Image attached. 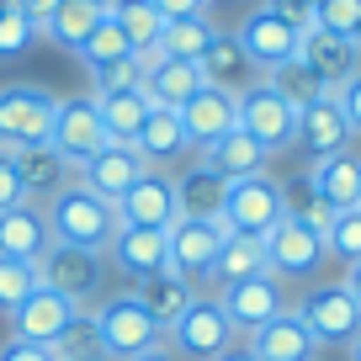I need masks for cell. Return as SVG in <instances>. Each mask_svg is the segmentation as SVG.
Returning a JSON list of instances; mask_svg holds the SVG:
<instances>
[{
  "instance_id": "cell-9",
  "label": "cell",
  "mask_w": 361,
  "mask_h": 361,
  "mask_svg": "<svg viewBox=\"0 0 361 361\" xmlns=\"http://www.w3.org/2000/svg\"><path fill=\"white\" fill-rule=\"evenodd\" d=\"M260 245H266V271L276 282H303V276H314L324 266V234L298 224V218H282Z\"/></svg>"
},
{
  "instance_id": "cell-2",
  "label": "cell",
  "mask_w": 361,
  "mask_h": 361,
  "mask_svg": "<svg viewBox=\"0 0 361 361\" xmlns=\"http://www.w3.org/2000/svg\"><path fill=\"white\" fill-rule=\"evenodd\" d=\"M90 319H96V329H102L106 361H133V356H144V350L165 345L159 319L149 314L133 293H117V298H106V303H96V308H90Z\"/></svg>"
},
{
  "instance_id": "cell-10",
  "label": "cell",
  "mask_w": 361,
  "mask_h": 361,
  "mask_svg": "<svg viewBox=\"0 0 361 361\" xmlns=\"http://www.w3.org/2000/svg\"><path fill=\"white\" fill-rule=\"evenodd\" d=\"M239 128H245L255 144H266L271 154H282L298 138V106H287L266 80H255L250 90H239Z\"/></svg>"
},
{
  "instance_id": "cell-4",
  "label": "cell",
  "mask_w": 361,
  "mask_h": 361,
  "mask_svg": "<svg viewBox=\"0 0 361 361\" xmlns=\"http://www.w3.org/2000/svg\"><path fill=\"white\" fill-rule=\"evenodd\" d=\"M54 112L59 96L43 85H27V80H11L0 85V149H32L54 138Z\"/></svg>"
},
{
  "instance_id": "cell-57",
  "label": "cell",
  "mask_w": 361,
  "mask_h": 361,
  "mask_svg": "<svg viewBox=\"0 0 361 361\" xmlns=\"http://www.w3.org/2000/svg\"><path fill=\"white\" fill-rule=\"evenodd\" d=\"M207 6H218V0H207Z\"/></svg>"
},
{
  "instance_id": "cell-41",
  "label": "cell",
  "mask_w": 361,
  "mask_h": 361,
  "mask_svg": "<svg viewBox=\"0 0 361 361\" xmlns=\"http://www.w3.org/2000/svg\"><path fill=\"white\" fill-rule=\"evenodd\" d=\"M32 293H37V266L0 255V314H16Z\"/></svg>"
},
{
  "instance_id": "cell-15",
  "label": "cell",
  "mask_w": 361,
  "mask_h": 361,
  "mask_svg": "<svg viewBox=\"0 0 361 361\" xmlns=\"http://www.w3.org/2000/svg\"><path fill=\"white\" fill-rule=\"evenodd\" d=\"M350 138H356V133H350L345 112H340L335 90H329V96H319L314 106H303V112H298V138H293V149H303L308 165H319V159H329V154H345Z\"/></svg>"
},
{
  "instance_id": "cell-52",
  "label": "cell",
  "mask_w": 361,
  "mask_h": 361,
  "mask_svg": "<svg viewBox=\"0 0 361 361\" xmlns=\"http://www.w3.org/2000/svg\"><path fill=\"white\" fill-rule=\"evenodd\" d=\"M345 293L361 303V260H356V266H345Z\"/></svg>"
},
{
  "instance_id": "cell-43",
  "label": "cell",
  "mask_w": 361,
  "mask_h": 361,
  "mask_svg": "<svg viewBox=\"0 0 361 361\" xmlns=\"http://www.w3.org/2000/svg\"><path fill=\"white\" fill-rule=\"evenodd\" d=\"M37 37H43V32H37V27L27 22L22 11H16V6H11L6 16H0V59H22L27 48L37 43Z\"/></svg>"
},
{
  "instance_id": "cell-53",
  "label": "cell",
  "mask_w": 361,
  "mask_h": 361,
  "mask_svg": "<svg viewBox=\"0 0 361 361\" xmlns=\"http://www.w3.org/2000/svg\"><path fill=\"white\" fill-rule=\"evenodd\" d=\"M133 361H180L170 345H154V350H144V356H133Z\"/></svg>"
},
{
  "instance_id": "cell-40",
  "label": "cell",
  "mask_w": 361,
  "mask_h": 361,
  "mask_svg": "<svg viewBox=\"0 0 361 361\" xmlns=\"http://www.w3.org/2000/svg\"><path fill=\"white\" fill-rule=\"evenodd\" d=\"M324 255L345 260V266H356V260H361V207H340V213L329 218V228H324Z\"/></svg>"
},
{
  "instance_id": "cell-33",
  "label": "cell",
  "mask_w": 361,
  "mask_h": 361,
  "mask_svg": "<svg viewBox=\"0 0 361 361\" xmlns=\"http://www.w3.org/2000/svg\"><path fill=\"white\" fill-rule=\"evenodd\" d=\"M260 271H266V245H260L255 234H228L224 250H218V260H213V276H207V282L228 287V282H245V276H260Z\"/></svg>"
},
{
  "instance_id": "cell-7",
  "label": "cell",
  "mask_w": 361,
  "mask_h": 361,
  "mask_svg": "<svg viewBox=\"0 0 361 361\" xmlns=\"http://www.w3.org/2000/svg\"><path fill=\"white\" fill-rule=\"evenodd\" d=\"M224 228L228 234H255L266 239L271 228L287 218L282 207V180H271V176H245V180H228V192H224Z\"/></svg>"
},
{
  "instance_id": "cell-47",
  "label": "cell",
  "mask_w": 361,
  "mask_h": 361,
  "mask_svg": "<svg viewBox=\"0 0 361 361\" xmlns=\"http://www.w3.org/2000/svg\"><path fill=\"white\" fill-rule=\"evenodd\" d=\"M335 102H340V112H345V123H350V133H361V69L345 80V85L335 90Z\"/></svg>"
},
{
  "instance_id": "cell-38",
  "label": "cell",
  "mask_w": 361,
  "mask_h": 361,
  "mask_svg": "<svg viewBox=\"0 0 361 361\" xmlns=\"http://www.w3.org/2000/svg\"><path fill=\"white\" fill-rule=\"evenodd\" d=\"M282 207H287V218H298V224L319 228V234H324L329 218H335V207H329L324 197L314 192V180H308V176H298V180H287V186H282Z\"/></svg>"
},
{
  "instance_id": "cell-24",
  "label": "cell",
  "mask_w": 361,
  "mask_h": 361,
  "mask_svg": "<svg viewBox=\"0 0 361 361\" xmlns=\"http://www.w3.org/2000/svg\"><path fill=\"white\" fill-rule=\"evenodd\" d=\"M133 149L144 154L149 170H165V165H176L180 154H192V144H186V128H180V112L149 106V117H144V128H138Z\"/></svg>"
},
{
  "instance_id": "cell-29",
  "label": "cell",
  "mask_w": 361,
  "mask_h": 361,
  "mask_svg": "<svg viewBox=\"0 0 361 361\" xmlns=\"http://www.w3.org/2000/svg\"><path fill=\"white\" fill-rule=\"evenodd\" d=\"M207 80H202V69L197 64H180V59H165V64L154 69V75H144V102L149 106H165V112H180V106L192 102L197 90H202Z\"/></svg>"
},
{
  "instance_id": "cell-48",
  "label": "cell",
  "mask_w": 361,
  "mask_h": 361,
  "mask_svg": "<svg viewBox=\"0 0 361 361\" xmlns=\"http://www.w3.org/2000/svg\"><path fill=\"white\" fill-rule=\"evenodd\" d=\"M165 22H180V16H207V0H149Z\"/></svg>"
},
{
  "instance_id": "cell-25",
  "label": "cell",
  "mask_w": 361,
  "mask_h": 361,
  "mask_svg": "<svg viewBox=\"0 0 361 361\" xmlns=\"http://www.w3.org/2000/svg\"><path fill=\"white\" fill-rule=\"evenodd\" d=\"M197 69H202V80H207V85H218V90H234V96H239V90H250V85L260 80V75H255V64L245 59V48L234 43V32H218L213 43L202 48Z\"/></svg>"
},
{
  "instance_id": "cell-51",
  "label": "cell",
  "mask_w": 361,
  "mask_h": 361,
  "mask_svg": "<svg viewBox=\"0 0 361 361\" xmlns=\"http://www.w3.org/2000/svg\"><path fill=\"white\" fill-rule=\"evenodd\" d=\"M213 361H255V350H250L245 340H234V345H228L224 356H213Z\"/></svg>"
},
{
  "instance_id": "cell-26",
  "label": "cell",
  "mask_w": 361,
  "mask_h": 361,
  "mask_svg": "<svg viewBox=\"0 0 361 361\" xmlns=\"http://www.w3.org/2000/svg\"><path fill=\"white\" fill-rule=\"evenodd\" d=\"M106 250H112V266L133 282L165 271V228H117V239Z\"/></svg>"
},
{
  "instance_id": "cell-31",
  "label": "cell",
  "mask_w": 361,
  "mask_h": 361,
  "mask_svg": "<svg viewBox=\"0 0 361 361\" xmlns=\"http://www.w3.org/2000/svg\"><path fill=\"white\" fill-rule=\"evenodd\" d=\"M133 298L159 319V329H165V324H176V314L197 298V287H186L180 276H170V271H154V276H138L133 282Z\"/></svg>"
},
{
  "instance_id": "cell-23",
  "label": "cell",
  "mask_w": 361,
  "mask_h": 361,
  "mask_svg": "<svg viewBox=\"0 0 361 361\" xmlns=\"http://www.w3.org/2000/svg\"><path fill=\"white\" fill-rule=\"evenodd\" d=\"M202 165L213 170V176H224V180L266 176V165H271V149H266V144H255V138H250L245 128H228L224 138H213V144L202 149Z\"/></svg>"
},
{
  "instance_id": "cell-28",
  "label": "cell",
  "mask_w": 361,
  "mask_h": 361,
  "mask_svg": "<svg viewBox=\"0 0 361 361\" xmlns=\"http://www.w3.org/2000/svg\"><path fill=\"white\" fill-rule=\"evenodd\" d=\"M308 180H314V192L324 197L329 207H361V159L350 154H329V159H319V165H308Z\"/></svg>"
},
{
  "instance_id": "cell-54",
  "label": "cell",
  "mask_w": 361,
  "mask_h": 361,
  "mask_svg": "<svg viewBox=\"0 0 361 361\" xmlns=\"http://www.w3.org/2000/svg\"><path fill=\"white\" fill-rule=\"evenodd\" d=\"M345 356H350V361H361V335H356V340L345 345Z\"/></svg>"
},
{
  "instance_id": "cell-16",
  "label": "cell",
  "mask_w": 361,
  "mask_h": 361,
  "mask_svg": "<svg viewBox=\"0 0 361 361\" xmlns=\"http://www.w3.org/2000/svg\"><path fill=\"white\" fill-rule=\"evenodd\" d=\"M180 128H186V144L202 154L213 138H224L228 128H239V96L234 90H218V85H202L192 102L180 106Z\"/></svg>"
},
{
  "instance_id": "cell-46",
  "label": "cell",
  "mask_w": 361,
  "mask_h": 361,
  "mask_svg": "<svg viewBox=\"0 0 361 361\" xmlns=\"http://www.w3.org/2000/svg\"><path fill=\"white\" fill-rule=\"evenodd\" d=\"M266 11H276L282 22H293L298 32L314 27V0H266Z\"/></svg>"
},
{
  "instance_id": "cell-6",
  "label": "cell",
  "mask_w": 361,
  "mask_h": 361,
  "mask_svg": "<svg viewBox=\"0 0 361 361\" xmlns=\"http://www.w3.org/2000/svg\"><path fill=\"white\" fill-rule=\"evenodd\" d=\"M106 282V255L102 250H75V245H48L37 255V287L69 298L75 308H85Z\"/></svg>"
},
{
  "instance_id": "cell-3",
  "label": "cell",
  "mask_w": 361,
  "mask_h": 361,
  "mask_svg": "<svg viewBox=\"0 0 361 361\" xmlns=\"http://www.w3.org/2000/svg\"><path fill=\"white\" fill-rule=\"evenodd\" d=\"M234 340H239V329L228 324L224 303H218V298H202V293L176 314V324H165V345L176 350L180 361H213V356H224Z\"/></svg>"
},
{
  "instance_id": "cell-30",
  "label": "cell",
  "mask_w": 361,
  "mask_h": 361,
  "mask_svg": "<svg viewBox=\"0 0 361 361\" xmlns=\"http://www.w3.org/2000/svg\"><path fill=\"white\" fill-rule=\"evenodd\" d=\"M224 192H228V180H224V176H213L202 159H197L186 176H176L180 218H218V213H224Z\"/></svg>"
},
{
  "instance_id": "cell-14",
  "label": "cell",
  "mask_w": 361,
  "mask_h": 361,
  "mask_svg": "<svg viewBox=\"0 0 361 361\" xmlns=\"http://www.w3.org/2000/svg\"><path fill=\"white\" fill-rule=\"evenodd\" d=\"M218 303H224L228 324H234L239 335H255L260 324H271L276 314H287L282 282H276L271 271H260V276H245V282H228V287H218Z\"/></svg>"
},
{
  "instance_id": "cell-55",
  "label": "cell",
  "mask_w": 361,
  "mask_h": 361,
  "mask_svg": "<svg viewBox=\"0 0 361 361\" xmlns=\"http://www.w3.org/2000/svg\"><path fill=\"white\" fill-rule=\"evenodd\" d=\"M11 6H16V0H0V16H6V11H11Z\"/></svg>"
},
{
  "instance_id": "cell-1",
  "label": "cell",
  "mask_w": 361,
  "mask_h": 361,
  "mask_svg": "<svg viewBox=\"0 0 361 361\" xmlns=\"http://www.w3.org/2000/svg\"><path fill=\"white\" fill-rule=\"evenodd\" d=\"M48 213V234H54V245H75V250H102L106 255V245L117 239V207L106 202V197H96V192H85V186H69V192H59L54 202L43 207Z\"/></svg>"
},
{
  "instance_id": "cell-19",
  "label": "cell",
  "mask_w": 361,
  "mask_h": 361,
  "mask_svg": "<svg viewBox=\"0 0 361 361\" xmlns=\"http://www.w3.org/2000/svg\"><path fill=\"white\" fill-rule=\"evenodd\" d=\"M144 170L149 165H144V154H138L133 144H106L102 154H90L85 165H80V186L96 192V197H106V202H117Z\"/></svg>"
},
{
  "instance_id": "cell-22",
  "label": "cell",
  "mask_w": 361,
  "mask_h": 361,
  "mask_svg": "<svg viewBox=\"0 0 361 361\" xmlns=\"http://www.w3.org/2000/svg\"><path fill=\"white\" fill-rule=\"evenodd\" d=\"M54 245V234H48V213L37 202H16L0 213V255L6 260H27V266H37V255Z\"/></svg>"
},
{
  "instance_id": "cell-35",
  "label": "cell",
  "mask_w": 361,
  "mask_h": 361,
  "mask_svg": "<svg viewBox=\"0 0 361 361\" xmlns=\"http://www.w3.org/2000/svg\"><path fill=\"white\" fill-rule=\"evenodd\" d=\"M218 37V27L207 16H180V22H165L159 27V54L165 59H180V64H197L202 48Z\"/></svg>"
},
{
  "instance_id": "cell-39",
  "label": "cell",
  "mask_w": 361,
  "mask_h": 361,
  "mask_svg": "<svg viewBox=\"0 0 361 361\" xmlns=\"http://www.w3.org/2000/svg\"><path fill=\"white\" fill-rule=\"evenodd\" d=\"M128 54H133V43L123 37V27H117L112 16H106V22L75 48V59H80L85 69H106V64H117V59H128Z\"/></svg>"
},
{
  "instance_id": "cell-5",
  "label": "cell",
  "mask_w": 361,
  "mask_h": 361,
  "mask_svg": "<svg viewBox=\"0 0 361 361\" xmlns=\"http://www.w3.org/2000/svg\"><path fill=\"white\" fill-rule=\"evenodd\" d=\"M224 239H228L224 218H176V224L165 228V271L180 276L186 287L207 282Z\"/></svg>"
},
{
  "instance_id": "cell-27",
  "label": "cell",
  "mask_w": 361,
  "mask_h": 361,
  "mask_svg": "<svg viewBox=\"0 0 361 361\" xmlns=\"http://www.w3.org/2000/svg\"><path fill=\"white\" fill-rule=\"evenodd\" d=\"M106 16H112V0H59V11L48 16L43 37H48V43H59L64 54H75V48L106 22Z\"/></svg>"
},
{
  "instance_id": "cell-32",
  "label": "cell",
  "mask_w": 361,
  "mask_h": 361,
  "mask_svg": "<svg viewBox=\"0 0 361 361\" xmlns=\"http://www.w3.org/2000/svg\"><path fill=\"white\" fill-rule=\"evenodd\" d=\"M96 112H102L106 144H133L149 117V102H144V90H117V96H96Z\"/></svg>"
},
{
  "instance_id": "cell-56",
  "label": "cell",
  "mask_w": 361,
  "mask_h": 361,
  "mask_svg": "<svg viewBox=\"0 0 361 361\" xmlns=\"http://www.w3.org/2000/svg\"><path fill=\"white\" fill-rule=\"evenodd\" d=\"M350 43H356V48H361V27H356V32H350Z\"/></svg>"
},
{
  "instance_id": "cell-36",
  "label": "cell",
  "mask_w": 361,
  "mask_h": 361,
  "mask_svg": "<svg viewBox=\"0 0 361 361\" xmlns=\"http://www.w3.org/2000/svg\"><path fill=\"white\" fill-rule=\"evenodd\" d=\"M54 361H106L102 350V329H96V319H90V308H80L75 319H69V329L54 340Z\"/></svg>"
},
{
  "instance_id": "cell-20",
  "label": "cell",
  "mask_w": 361,
  "mask_h": 361,
  "mask_svg": "<svg viewBox=\"0 0 361 361\" xmlns=\"http://www.w3.org/2000/svg\"><path fill=\"white\" fill-rule=\"evenodd\" d=\"M298 59H303V64L314 69L329 90H340V85L361 69V48L350 43V37H340V32H324V27H308V32H303Z\"/></svg>"
},
{
  "instance_id": "cell-44",
  "label": "cell",
  "mask_w": 361,
  "mask_h": 361,
  "mask_svg": "<svg viewBox=\"0 0 361 361\" xmlns=\"http://www.w3.org/2000/svg\"><path fill=\"white\" fill-rule=\"evenodd\" d=\"M90 80H96V90H90V96H117V90H138V85H144L133 54L117 59V64H106V69H90Z\"/></svg>"
},
{
  "instance_id": "cell-12",
  "label": "cell",
  "mask_w": 361,
  "mask_h": 361,
  "mask_svg": "<svg viewBox=\"0 0 361 361\" xmlns=\"http://www.w3.org/2000/svg\"><path fill=\"white\" fill-rule=\"evenodd\" d=\"M112 207H117V224H123V228H170L180 218L176 176H165V170H144Z\"/></svg>"
},
{
  "instance_id": "cell-13",
  "label": "cell",
  "mask_w": 361,
  "mask_h": 361,
  "mask_svg": "<svg viewBox=\"0 0 361 361\" xmlns=\"http://www.w3.org/2000/svg\"><path fill=\"white\" fill-rule=\"evenodd\" d=\"M234 43L245 48V59L255 64V75H266V69H276V64H287V59H298V43H303V32H298L293 22H282L276 11L255 6V11L239 22Z\"/></svg>"
},
{
  "instance_id": "cell-50",
  "label": "cell",
  "mask_w": 361,
  "mask_h": 361,
  "mask_svg": "<svg viewBox=\"0 0 361 361\" xmlns=\"http://www.w3.org/2000/svg\"><path fill=\"white\" fill-rule=\"evenodd\" d=\"M16 11H22L27 22L37 27V32H43V27H48V16L59 11V0H16Z\"/></svg>"
},
{
  "instance_id": "cell-21",
  "label": "cell",
  "mask_w": 361,
  "mask_h": 361,
  "mask_svg": "<svg viewBox=\"0 0 361 361\" xmlns=\"http://www.w3.org/2000/svg\"><path fill=\"white\" fill-rule=\"evenodd\" d=\"M245 345L255 350V361H319V340L308 335V324L293 314V308L276 314L271 324H260Z\"/></svg>"
},
{
  "instance_id": "cell-8",
  "label": "cell",
  "mask_w": 361,
  "mask_h": 361,
  "mask_svg": "<svg viewBox=\"0 0 361 361\" xmlns=\"http://www.w3.org/2000/svg\"><path fill=\"white\" fill-rule=\"evenodd\" d=\"M298 319L308 324V335L319 345H350L361 335V303L345 293V282H319L303 293V303L293 308Z\"/></svg>"
},
{
  "instance_id": "cell-18",
  "label": "cell",
  "mask_w": 361,
  "mask_h": 361,
  "mask_svg": "<svg viewBox=\"0 0 361 361\" xmlns=\"http://www.w3.org/2000/svg\"><path fill=\"white\" fill-rule=\"evenodd\" d=\"M16 176H22V202H37L48 207L59 192H69L75 186V170H69V159L59 154L54 144H32V149H16Z\"/></svg>"
},
{
  "instance_id": "cell-42",
  "label": "cell",
  "mask_w": 361,
  "mask_h": 361,
  "mask_svg": "<svg viewBox=\"0 0 361 361\" xmlns=\"http://www.w3.org/2000/svg\"><path fill=\"white\" fill-rule=\"evenodd\" d=\"M314 27L350 37L361 27V0H314Z\"/></svg>"
},
{
  "instance_id": "cell-37",
  "label": "cell",
  "mask_w": 361,
  "mask_h": 361,
  "mask_svg": "<svg viewBox=\"0 0 361 361\" xmlns=\"http://www.w3.org/2000/svg\"><path fill=\"white\" fill-rule=\"evenodd\" d=\"M112 22L123 27V37L133 48H154L159 43V27H165V16L149 6V0H112Z\"/></svg>"
},
{
  "instance_id": "cell-34",
  "label": "cell",
  "mask_w": 361,
  "mask_h": 361,
  "mask_svg": "<svg viewBox=\"0 0 361 361\" xmlns=\"http://www.w3.org/2000/svg\"><path fill=\"white\" fill-rule=\"evenodd\" d=\"M260 80H266V85L276 90V96H282L287 106H298V112H303V106H314L319 96H329V85H324V80H319L314 69L303 64V59H287V64L266 69Z\"/></svg>"
},
{
  "instance_id": "cell-17",
  "label": "cell",
  "mask_w": 361,
  "mask_h": 361,
  "mask_svg": "<svg viewBox=\"0 0 361 361\" xmlns=\"http://www.w3.org/2000/svg\"><path fill=\"white\" fill-rule=\"evenodd\" d=\"M75 314H80V308L69 303V298L37 287V293L27 298L16 314H6V319H11V340H27V345H54V340L69 329V319H75Z\"/></svg>"
},
{
  "instance_id": "cell-11",
  "label": "cell",
  "mask_w": 361,
  "mask_h": 361,
  "mask_svg": "<svg viewBox=\"0 0 361 361\" xmlns=\"http://www.w3.org/2000/svg\"><path fill=\"white\" fill-rule=\"evenodd\" d=\"M48 144L69 159V170H80L90 154L106 149V128L102 112H96V96H59V112H54V138Z\"/></svg>"
},
{
  "instance_id": "cell-49",
  "label": "cell",
  "mask_w": 361,
  "mask_h": 361,
  "mask_svg": "<svg viewBox=\"0 0 361 361\" xmlns=\"http://www.w3.org/2000/svg\"><path fill=\"white\" fill-rule=\"evenodd\" d=\"M0 361H54V350L27 345V340H6V345H0Z\"/></svg>"
},
{
  "instance_id": "cell-45",
  "label": "cell",
  "mask_w": 361,
  "mask_h": 361,
  "mask_svg": "<svg viewBox=\"0 0 361 361\" xmlns=\"http://www.w3.org/2000/svg\"><path fill=\"white\" fill-rule=\"evenodd\" d=\"M22 202V176H16V149H0V213Z\"/></svg>"
}]
</instances>
